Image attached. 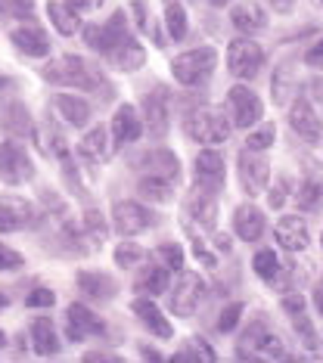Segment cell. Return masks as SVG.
<instances>
[{"mask_svg":"<svg viewBox=\"0 0 323 363\" xmlns=\"http://www.w3.org/2000/svg\"><path fill=\"white\" fill-rule=\"evenodd\" d=\"M44 78L56 87H81V90H90L97 87L99 81V72L94 65H87L81 56H62V60H53L44 65Z\"/></svg>","mask_w":323,"mask_h":363,"instance_id":"obj_1","label":"cell"},{"mask_svg":"<svg viewBox=\"0 0 323 363\" xmlns=\"http://www.w3.org/2000/svg\"><path fill=\"white\" fill-rule=\"evenodd\" d=\"M214 72V50L212 47H196V50H187L180 56H174L171 62V75L180 81L184 87H196L205 84Z\"/></svg>","mask_w":323,"mask_h":363,"instance_id":"obj_2","label":"cell"},{"mask_svg":"<svg viewBox=\"0 0 323 363\" xmlns=\"http://www.w3.org/2000/svg\"><path fill=\"white\" fill-rule=\"evenodd\" d=\"M234 130V121L227 118L221 109H196L187 121V134L202 146H214V143H224Z\"/></svg>","mask_w":323,"mask_h":363,"instance_id":"obj_3","label":"cell"},{"mask_svg":"<svg viewBox=\"0 0 323 363\" xmlns=\"http://www.w3.org/2000/svg\"><path fill=\"white\" fill-rule=\"evenodd\" d=\"M261 65H264V50L258 44H255L252 38H234L230 40V47H227V69L234 72L236 78H255L261 72Z\"/></svg>","mask_w":323,"mask_h":363,"instance_id":"obj_4","label":"cell"},{"mask_svg":"<svg viewBox=\"0 0 323 363\" xmlns=\"http://www.w3.org/2000/svg\"><path fill=\"white\" fill-rule=\"evenodd\" d=\"M218 224V202H214V193L196 186L190 189L187 205H184V227H202V230H214Z\"/></svg>","mask_w":323,"mask_h":363,"instance_id":"obj_5","label":"cell"},{"mask_svg":"<svg viewBox=\"0 0 323 363\" xmlns=\"http://www.w3.org/2000/svg\"><path fill=\"white\" fill-rule=\"evenodd\" d=\"M227 109H230V121H234L236 128H252L264 115L261 100L255 96V90H248L246 84H234L227 90Z\"/></svg>","mask_w":323,"mask_h":363,"instance_id":"obj_6","label":"cell"},{"mask_svg":"<svg viewBox=\"0 0 323 363\" xmlns=\"http://www.w3.org/2000/svg\"><path fill=\"white\" fill-rule=\"evenodd\" d=\"M128 22H124V13H115L109 26H87L84 28V44H90V50L103 53V56H112V50L128 40Z\"/></svg>","mask_w":323,"mask_h":363,"instance_id":"obj_7","label":"cell"},{"mask_svg":"<svg viewBox=\"0 0 323 363\" xmlns=\"http://www.w3.org/2000/svg\"><path fill=\"white\" fill-rule=\"evenodd\" d=\"M112 224L124 236H137V233H143V230L155 227V211H149L146 205H140V202H119L112 208Z\"/></svg>","mask_w":323,"mask_h":363,"instance_id":"obj_8","label":"cell"},{"mask_svg":"<svg viewBox=\"0 0 323 363\" xmlns=\"http://www.w3.org/2000/svg\"><path fill=\"white\" fill-rule=\"evenodd\" d=\"M224 180H227V168H224V155L214 152L212 146L196 155V168H193V184L209 189V193H221Z\"/></svg>","mask_w":323,"mask_h":363,"instance_id":"obj_9","label":"cell"},{"mask_svg":"<svg viewBox=\"0 0 323 363\" xmlns=\"http://www.w3.org/2000/svg\"><path fill=\"white\" fill-rule=\"evenodd\" d=\"M239 180H243V189L248 196H261L270 180V162L261 152H243L239 155Z\"/></svg>","mask_w":323,"mask_h":363,"instance_id":"obj_10","label":"cell"},{"mask_svg":"<svg viewBox=\"0 0 323 363\" xmlns=\"http://www.w3.org/2000/svg\"><path fill=\"white\" fill-rule=\"evenodd\" d=\"M0 177L13 186L31 180V159L19 143H0Z\"/></svg>","mask_w":323,"mask_h":363,"instance_id":"obj_11","label":"cell"},{"mask_svg":"<svg viewBox=\"0 0 323 363\" xmlns=\"http://www.w3.org/2000/svg\"><path fill=\"white\" fill-rule=\"evenodd\" d=\"M38 220L35 208H31L19 196H0V233H13V230H25Z\"/></svg>","mask_w":323,"mask_h":363,"instance_id":"obj_12","label":"cell"},{"mask_svg":"<svg viewBox=\"0 0 323 363\" xmlns=\"http://www.w3.org/2000/svg\"><path fill=\"white\" fill-rule=\"evenodd\" d=\"M289 128L302 140H308V143H320L323 140V121L317 118V112H314L308 100H295L289 106Z\"/></svg>","mask_w":323,"mask_h":363,"instance_id":"obj_13","label":"cell"},{"mask_svg":"<svg viewBox=\"0 0 323 363\" xmlns=\"http://www.w3.org/2000/svg\"><path fill=\"white\" fill-rule=\"evenodd\" d=\"M202 295H205V286H202V279H199V274H184L171 292V313L190 317V313L196 311V304L202 301Z\"/></svg>","mask_w":323,"mask_h":363,"instance_id":"obj_14","label":"cell"},{"mask_svg":"<svg viewBox=\"0 0 323 363\" xmlns=\"http://www.w3.org/2000/svg\"><path fill=\"white\" fill-rule=\"evenodd\" d=\"M106 323L97 317L94 311H87L84 304H69V317H65V335L72 342H81L87 335H103Z\"/></svg>","mask_w":323,"mask_h":363,"instance_id":"obj_15","label":"cell"},{"mask_svg":"<svg viewBox=\"0 0 323 363\" xmlns=\"http://www.w3.org/2000/svg\"><path fill=\"white\" fill-rule=\"evenodd\" d=\"M273 236H277V242L283 245L286 252H305L311 245L308 224H305V218H298V214H286V218H280Z\"/></svg>","mask_w":323,"mask_h":363,"instance_id":"obj_16","label":"cell"},{"mask_svg":"<svg viewBox=\"0 0 323 363\" xmlns=\"http://www.w3.org/2000/svg\"><path fill=\"white\" fill-rule=\"evenodd\" d=\"M137 168L143 171V177H162V180H177L180 174V162H177V155H174L171 150H153V152H146L143 159L137 162Z\"/></svg>","mask_w":323,"mask_h":363,"instance_id":"obj_17","label":"cell"},{"mask_svg":"<svg viewBox=\"0 0 323 363\" xmlns=\"http://www.w3.org/2000/svg\"><path fill=\"white\" fill-rule=\"evenodd\" d=\"M230 22H234V28L239 35L252 38L268 28V13H264L255 0H243V4H236L234 10H230Z\"/></svg>","mask_w":323,"mask_h":363,"instance_id":"obj_18","label":"cell"},{"mask_svg":"<svg viewBox=\"0 0 323 363\" xmlns=\"http://www.w3.org/2000/svg\"><path fill=\"white\" fill-rule=\"evenodd\" d=\"M140 134H143V121H140L137 109H134V106H119V112H115V118H112V140H115V146L134 143Z\"/></svg>","mask_w":323,"mask_h":363,"instance_id":"obj_19","label":"cell"},{"mask_svg":"<svg viewBox=\"0 0 323 363\" xmlns=\"http://www.w3.org/2000/svg\"><path fill=\"white\" fill-rule=\"evenodd\" d=\"M165 94L168 90H155V94L146 96L143 103V115H146V134L153 140H162L165 130H168V109H165Z\"/></svg>","mask_w":323,"mask_h":363,"instance_id":"obj_20","label":"cell"},{"mask_svg":"<svg viewBox=\"0 0 323 363\" xmlns=\"http://www.w3.org/2000/svg\"><path fill=\"white\" fill-rule=\"evenodd\" d=\"M234 230L239 239H246V242H255V239H261L264 233V214L261 208H255V205H239L234 211Z\"/></svg>","mask_w":323,"mask_h":363,"instance_id":"obj_21","label":"cell"},{"mask_svg":"<svg viewBox=\"0 0 323 363\" xmlns=\"http://www.w3.org/2000/svg\"><path fill=\"white\" fill-rule=\"evenodd\" d=\"M78 152H81V159L90 162V164H103L106 159H109L112 143H109V134H106V128L87 130L84 140L78 143Z\"/></svg>","mask_w":323,"mask_h":363,"instance_id":"obj_22","label":"cell"},{"mask_svg":"<svg viewBox=\"0 0 323 363\" xmlns=\"http://www.w3.org/2000/svg\"><path fill=\"white\" fill-rule=\"evenodd\" d=\"M10 40L25 56H47L50 53V38L35 26H22L10 31Z\"/></svg>","mask_w":323,"mask_h":363,"instance_id":"obj_23","label":"cell"},{"mask_svg":"<svg viewBox=\"0 0 323 363\" xmlns=\"http://www.w3.org/2000/svg\"><path fill=\"white\" fill-rule=\"evenodd\" d=\"M0 128H4L6 134H13L16 140L35 134L31 115H28V109H25L22 103H6V106H4V112H0Z\"/></svg>","mask_w":323,"mask_h":363,"instance_id":"obj_24","label":"cell"},{"mask_svg":"<svg viewBox=\"0 0 323 363\" xmlns=\"http://www.w3.org/2000/svg\"><path fill=\"white\" fill-rule=\"evenodd\" d=\"M131 308H134V313L140 317V323H143L153 335H159V338H171V335H174L171 323L162 317V311L155 308V304L149 301V298H134V304H131Z\"/></svg>","mask_w":323,"mask_h":363,"instance_id":"obj_25","label":"cell"},{"mask_svg":"<svg viewBox=\"0 0 323 363\" xmlns=\"http://www.w3.org/2000/svg\"><path fill=\"white\" fill-rule=\"evenodd\" d=\"M31 345L40 357H53L60 351V335H56V326L50 317H35L31 323Z\"/></svg>","mask_w":323,"mask_h":363,"instance_id":"obj_26","label":"cell"},{"mask_svg":"<svg viewBox=\"0 0 323 363\" xmlns=\"http://www.w3.org/2000/svg\"><path fill=\"white\" fill-rule=\"evenodd\" d=\"M168 274H171V270L165 267L162 261L159 264H149V267L140 270L134 289H137V292H143V295H159V292L168 289Z\"/></svg>","mask_w":323,"mask_h":363,"instance_id":"obj_27","label":"cell"},{"mask_svg":"<svg viewBox=\"0 0 323 363\" xmlns=\"http://www.w3.org/2000/svg\"><path fill=\"white\" fill-rule=\"evenodd\" d=\"M53 109L62 115L69 125L75 128H84L87 125V118H90V106L84 100H78V96H69V94H60L53 100Z\"/></svg>","mask_w":323,"mask_h":363,"instance_id":"obj_28","label":"cell"},{"mask_svg":"<svg viewBox=\"0 0 323 363\" xmlns=\"http://www.w3.org/2000/svg\"><path fill=\"white\" fill-rule=\"evenodd\" d=\"M109 60H112L115 65H119L121 72H134V69H140V65L146 62V50L137 44L134 38H128V40H121V44L115 47Z\"/></svg>","mask_w":323,"mask_h":363,"instance_id":"obj_29","label":"cell"},{"mask_svg":"<svg viewBox=\"0 0 323 363\" xmlns=\"http://www.w3.org/2000/svg\"><path fill=\"white\" fill-rule=\"evenodd\" d=\"M47 16L53 19V26H56V31H60V35H75V31H78V26H81V22H78V13H75L72 6L65 4V0H62V4H56V0H53V4H47Z\"/></svg>","mask_w":323,"mask_h":363,"instance_id":"obj_30","label":"cell"},{"mask_svg":"<svg viewBox=\"0 0 323 363\" xmlns=\"http://www.w3.org/2000/svg\"><path fill=\"white\" fill-rule=\"evenodd\" d=\"M78 286L84 289L87 295H94V298H112L115 295V283L109 277L103 274H90V270H81L78 274Z\"/></svg>","mask_w":323,"mask_h":363,"instance_id":"obj_31","label":"cell"},{"mask_svg":"<svg viewBox=\"0 0 323 363\" xmlns=\"http://www.w3.org/2000/svg\"><path fill=\"white\" fill-rule=\"evenodd\" d=\"M264 333H268V323H264V320H255V323L243 333V338H239L236 357L239 360H255V351H258V342H261Z\"/></svg>","mask_w":323,"mask_h":363,"instance_id":"obj_32","label":"cell"},{"mask_svg":"<svg viewBox=\"0 0 323 363\" xmlns=\"http://www.w3.org/2000/svg\"><path fill=\"white\" fill-rule=\"evenodd\" d=\"M295 205L302 211H317L323 208V180H305L295 193Z\"/></svg>","mask_w":323,"mask_h":363,"instance_id":"obj_33","label":"cell"},{"mask_svg":"<svg viewBox=\"0 0 323 363\" xmlns=\"http://www.w3.org/2000/svg\"><path fill=\"white\" fill-rule=\"evenodd\" d=\"M292 90H295V69L289 62H283L273 72V103L286 106V96H292Z\"/></svg>","mask_w":323,"mask_h":363,"instance_id":"obj_34","label":"cell"},{"mask_svg":"<svg viewBox=\"0 0 323 363\" xmlns=\"http://www.w3.org/2000/svg\"><path fill=\"white\" fill-rule=\"evenodd\" d=\"M292 323H295V333L302 335V345L311 351V357H314V360H323V354L317 351V345H320V342H317V329L311 326L308 313H305V311H302V313H292Z\"/></svg>","mask_w":323,"mask_h":363,"instance_id":"obj_35","label":"cell"},{"mask_svg":"<svg viewBox=\"0 0 323 363\" xmlns=\"http://www.w3.org/2000/svg\"><path fill=\"white\" fill-rule=\"evenodd\" d=\"M286 357L289 354H286L283 338L273 335V333H264L261 342H258V351H255V360H286Z\"/></svg>","mask_w":323,"mask_h":363,"instance_id":"obj_36","label":"cell"},{"mask_svg":"<svg viewBox=\"0 0 323 363\" xmlns=\"http://www.w3.org/2000/svg\"><path fill=\"white\" fill-rule=\"evenodd\" d=\"M137 193L143 199H153V202H168L171 199V180H162V177H143L137 186Z\"/></svg>","mask_w":323,"mask_h":363,"instance_id":"obj_37","label":"cell"},{"mask_svg":"<svg viewBox=\"0 0 323 363\" xmlns=\"http://www.w3.org/2000/svg\"><path fill=\"white\" fill-rule=\"evenodd\" d=\"M106 230H109V224H106V218L99 211H87L84 214V239L94 249H99L106 239Z\"/></svg>","mask_w":323,"mask_h":363,"instance_id":"obj_38","label":"cell"},{"mask_svg":"<svg viewBox=\"0 0 323 363\" xmlns=\"http://www.w3.org/2000/svg\"><path fill=\"white\" fill-rule=\"evenodd\" d=\"M165 26H168V35L174 40H184L187 38V10L180 4H168L165 10Z\"/></svg>","mask_w":323,"mask_h":363,"instance_id":"obj_39","label":"cell"},{"mask_svg":"<svg viewBox=\"0 0 323 363\" xmlns=\"http://www.w3.org/2000/svg\"><path fill=\"white\" fill-rule=\"evenodd\" d=\"M255 274H258L261 279H273L280 274V261H277V255H273L270 249H261L258 255H255Z\"/></svg>","mask_w":323,"mask_h":363,"instance_id":"obj_40","label":"cell"},{"mask_svg":"<svg viewBox=\"0 0 323 363\" xmlns=\"http://www.w3.org/2000/svg\"><path fill=\"white\" fill-rule=\"evenodd\" d=\"M273 137H277V128H273L270 121H264V125L246 140V146L252 152H264V150H270V146H273Z\"/></svg>","mask_w":323,"mask_h":363,"instance_id":"obj_41","label":"cell"},{"mask_svg":"<svg viewBox=\"0 0 323 363\" xmlns=\"http://www.w3.org/2000/svg\"><path fill=\"white\" fill-rule=\"evenodd\" d=\"M143 261V249H140L137 242H121L119 249H115V264L124 270H131V267H137V264Z\"/></svg>","mask_w":323,"mask_h":363,"instance_id":"obj_42","label":"cell"},{"mask_svg":"<svg viewBox=\"0 0 323 363\" xmlns=\"http://www.w3.org/2000/svg\"><path fill=\"white\" fill-rule=\"evenodd\" d=\"M239 317H243V304H227V308L221 311V320H218V329L221 333H234L236 323H239Z\"/></svg>","mask_w":323,"mask_h":363,"instance_id":"obj_43","label":"cell"},{"mask_svg":"<svg viewBox=\"0 0 323 363\" xmlns=\"http://www.w3.org/2000/svg\"><path fill=\"white\" fill-rule=\"evenodd\" d=\"M289 193H292V180H289V177H280L277 184H273L270 196H268L270 208H283V202H286V196H289Z\"/></svg>","mask_w":323,"mask_h":363,"instance_id":"obj_44","label":"cell"},{"mask_svg":"<svg viewBox=\"0 0 323 363\" xmlns=\"http://www.w3.org/2000/svg\"><path fill=\"white\" fill-rule=\"evenodd\" d=\"M159 261L168 270H180V267H184V252H180V245H162V249H159Z\"/></svg>","mask_w":323,"mask_h":363,"instance_id":"obj_45","label":"cell"},{"mask_svg":"<svg viewBox=\"0 0 323 363\" xmlns=\"http://www.w3.org/2000/svg\"><path fill=\"white\" fill-rule=\"evenodd\" d=\"M25 304H28V308H53V304H56V295L50 292V289H35V292L25 298Z\"/></svg>","mask_w":323,"mask_h":363,"instance_id":"obj_46","label":"cell"},{"mask_svg":"<svg viewBox=\"0 0 323 363\" xmlns=\"http://www.w3.org/2000/svg\"><path fill=\"white\" fill-rule=\"evenodd\" d=\"M25 264V258L19 252H13V249H6V245H0V270H19Z\"/></svg>","mask_w":323,"mask_h":363,"instance_id":"obj_47","label":"cell"},{"mask_svg":"<svg viewBox=\"0 0 323 363\" xmlns=\"http://www.w3.org/2000/svg\"><path fill=\"white\" fill-rule=\"evenodd\" d=\"M190 348H193V351H190V354H193V360H199V363H212V360H214V351H212L199 335L190 338Z\"/></svg>","mask_w":323,"mask_h":363,"instance_id":"obj_48","label":"cell"},{"mask_svg":"<svg viewBox=\"0 0 323 363\" xmlns=\"http://www.w3.org/2000/svg\"><path fill=\"white\" fill-rule=\"evenodd\" d=\"M305 62H308L311 69H323V38L317 40V44L308 47V53H305Z\"/></svg>","mask_w":323,"mask_h":363,"instance_id":"obj_49","label":"cell"},{"mask_svg":"<svg viewBox=\"0 0 323 363\" xmlns=\"http://www.w3.org/2000/svg\"><path fill=\"white\" fill-rule=\"evenodd\" d=\"M305 308H308V304H305V295H286V298H283V311L289 313V317H292V313H302Z\"/></svg>","mask_w":323,"mask_h":363,"instance_id":"obj_50","label":"cell"},{"mask_svg":"<svg viewBox=\"0 0 323 363\" xmlns=\"http://www.w3.org/2000/svg\"><path fill=\"white\" fill-rule=\"evenodd\" d=\"M295 4H298V0H270V6H273V10H277L280 16L292 13V10H295Z\"/></svg>","mask_w":323,"mask_h":363,"instance_id":"obj_51","label":"cell"},{"mask_svg":"<svg viewBox=\"0 0 323 363\" xmlns=\"http://www.w3.org/2000/svg\"><path fill=\"white\" fill-rule=\"evenodd\" d=\"M196 258L202 261V264H209V267H214V255H212V252H205L199 242H196Z\"/></svg>","mask_w":323,"mask_h":363,"instance_id":"obj_52","label":"cell"},{"mask_svg":"<svg viewBox=\"0 0 323 363\" xmlns=\"http://www.w3.org/2000/svg\"><path fill=\"white\" fill-rule=\"evenodd\" d=\"M84 360L94 363V360H121V357H115V354H97V351H94V354H84Z\"/></svg>","mask_w":323,"mask_h":363,"instance_id":"obj_53","label":"cell"},{"mask_svg":"<svg viewBox=\"0 0 323 363\" xmlns=\"http://www.w3.org/2000/svg\"><path fill=\"white\" fill-rule=\"evenodd\" d=\"M308 90H314V100H323V81L320 78H314L308 84Z\"/></svg>","mask_w":323,"mask_h":363,"instance_id":"obj_54","label":"cell"},{"mask_svg":"<svg viewBox=\"0 0 323 363\" xmlns=\"http://www.w3.org/2000/svg\"><path fill=\"white\" fill-rule=\"evenodd\" d=\"M65 4H69L72 10L78 13V10H87V6H90V0H65Z\"/></svg>","mask_w":323,"mask_h":363,"instance_id":"obj_55","label":"cell"},{"mask_svg":"<svg viewBox=\"0 0 323 363\" xmlns=\"http://www.w3.org/2000/svg\"><path fill=\"white\" fill-rule=\"evenodd\" d=\"M214 242H218V249H221V252H227V249H230V239H227V236H218Z\"/></svg>","mask_w":323,"mask_h":363,"instance_id":"obj_56","label":"cell"},{"mask_svg":"<svg viewBox=\"0 0 323 363\" xmlns=\"http://www.w3.org/2000/svg\"><path fill=\"white\" fill-rule=\"evenodd\" d=\"M6 304H10V292H6V289H0V311H4Z\"/></svg>","mask_w":323,"mask_h":363,"instance_id":"obj_57","label":"cell"},{"mask_svg":"<svg viewBox=\"0 0 323 363\" xmlns=\"http://www.w3.org/2000/svg\"><path fill=\"white\" fill-rule=\"evenodd\" d=\"M143 357H149V360H162V354H155V351H149V348H143Z\"/></svg>","mask_w":323,"mask_h":363,"instance_id":"obj_58","label":"cell"},{"mask_svg":"<svg viewBox=\"0 0 323 363\" xmlns=\"http://www.w3.org/2000/svg\"><path fill=\"white\" fill-rule=\"evenodd\" d=\"M317 308H320V313H323V286L317 289Z\"/></svg>","mask_w":323,"mask_h":363,"instance_id":"obj_59","label":"cell"},{"mask_svg":"<svg viewBox=\"0 0 323 363\" xmlns=\"http://www.w3.org/2000/svg\"><path fill=\"white\" fill-rule=\"evenodd\" d=\"M209 4H212V6H227L230 0H209Z\"/></svg>","mask_w":323,"mask_h":363,"instance_id":"obj_60","label":"cell"},{"mask_svg":"<svg viewBox=\"0 0 323 363\" xmlns=\"http://www.w3.org/2000/svg\"><path fill=\"white\" fill-rule=\"evenodd\" d=\"M10 87V78H0V90H6Z\"/></svg>","mask_w":323,"mask_h":363,"instance_id":"obj_61","label":"cell"},{"mask_svg":"<svg viewBox=\"0 0 323 363\" xmlns=\"http://www.w3.org/2000/svg\"><path fill=\"white\" fill-rule=\"evenodd\" d=\"M0 348H4V333H0Z\"/></svg>","mask_w":323,"mask_h":363,"instance_id":"obj_62","label":"cell"},{"mask_svg":"<svg viewBox=\"0 0 323 363\" xmlns=\"http://www.w3.org/2000/svg\"><path fill=\"white\" fill-rule=\"evenodd\" d=\"M320 245H323V233H320Z\"/></svg>","mask_w":323,"mask_h":363,"instance_id":"obj_63","label":"cell"},{"mask_svg":"<svg viewBox=\"0 0 323 363\" xmlns=\"http://www.w3.org/2000/svg\"><path fill=\"white\" fill-rule=\"evenodd\" d=\"M320 4H323V0H320Z\"/></svg>","mask_w":323,"mask_h":363,"instance_id":"obj_64","label":"cell"}]
</instances>
